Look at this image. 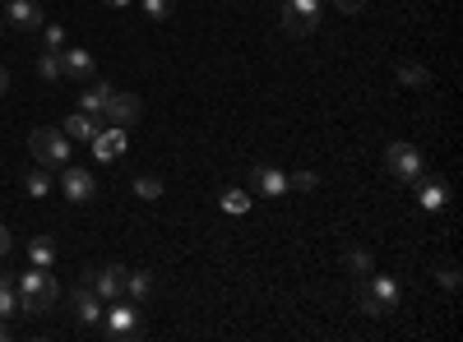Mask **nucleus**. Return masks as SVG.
I'll return each mask as SVG.
<instances>
[{"label":"nucleus","mask_w":463,"mask_h":342,"mask_svg":"<svg viewBox=\"0 0 463 342\" xmlns=\"http://www.w3.org/2000/svg\"><path fill=\"white\" fill-rule=\"evenodd\" d=\"M14 287H19V315H47L61 296L52 269H24Z\"/></svg>","instance_id":"f257e3e1"},{"label":"nucleus","mask_w":463,"mask_h":342,"mask_svg":"<svg viewBox=\"0 0 463 342\" xmlns=\"http://www.w3.org/2000/svg\"><path fill=\"white\" fill-rule=\"evenodd\" d=\"M28 153H33L37 167L61 171V167L70 162V153H74V143H70L56 125H43V130H33V134H28Z\"/></svg>","instance_id":"f03ea898"},{"label":"nucleus","mask_w":463,"mask_h":342,"mask_svg":"<svg viewBox=\"0 0 463 342\" xmlns=\"http://www.w3.org/2000/svg\"><path fill=\"white\" fill-rule=\"evenodd\" d=\"M357 306H362V315H390L399 306V282L384 273H366L357 287Z\"/></svg>","instance_id":"7ed1b4c3"},{"label":"nucleus","mask_w":463,"mask_h":342,"mask_svg":"<svg viewBox=\"0 0 463 342\" xmlns=\"http://www.w3.org/2000/svg\"><path fill=\"white\" fill-rule=\"evenodd\" d=\"M102 337H111V342H126V337H139V300H107V310H102Z\"/></svg>","instance_id":"20e7f679"},{"label":"nucleus","mask_w":463,"mask_h":342,"mask_svg":"<svg viewBox=\"0 0 463 342\" xmlns=\"http://www.w3.org/2000/svg\"><path fill=\"white\" fill-rule=\"evenodd\" d=\"M384 167H390L394 180H408V185H417L421 176H427V162H421V153L412 143H390L384 148Z\"/></svg>","instance_id":"39448f33"},{"label":"nucleus","mask_w":463,"mask_h":342,"mask_svg":"<svg viewBox=\"0 0 463 342\" xmlns=\"http://www.w3.org/2000/svg\"><path fill=\"white\" fill-rule=\"evenodd\" d=\"M320 28V0H283V32L311 37Z\"/></svg>","instance_id":"423d86ee"},{"label":"nucleus","mask_w":463,"mask_h":342,"mask_svg":"<svg viewBox=\"0 0 463 342\" xmlns=\"http://www.w3.org/2000/svg\"><path fill=\"white\" fill-rule=\"evenodd\" d=\"M56 185H61V195H65L70 204H93V199H98V176H93L89 167H70V162H65Z\"/></svg>","instance_id":"0eeeda50"},{"label":"nucleus","mask_w":463,"mask_h":342,"mask_svg":"<svg viewBox=\"0 0 463 342\" xmlns=\"http://www.w3.org/2000/svg\"><path fill=\"white\" fill-rule=\"evenodd\" d=\"M65 306H70V315L80 319L84 328H98V324H102V296H98V291H93V287H89L84 278H80V282L70 287Z\"/></svg>","instance_id":"6e6552de"},{"label":"nucleus","mask_w":463,"mask_h":342,"mask_svg":"<svg viewBox=\"0 0 463 342\" xmlns=\"http://www.w3.org/2000/svg\"><path fill=\"white\" fill-rule=\"evenodd\" d=\"M84 282L102 296V306H107V300H116V296H126V269H121V263H107V269H89Z\"/></svg>","instance_id":"1a4fd4ad"},{"label":"nucleus","mask_w":463,"mask_h":342,"mask_svg":"<svg viewBox=\"0 0 463 342\" xmlns=\"http://www.w3.org/2000/svg\"><path fill=\"white\" fill-rule=\"evenodd\" d=\"M126 143H130V130H121V125H107V130H98V134L89 139V148H93V158H98V162L121 158V153H126Z\"/></svg>","instance_id":"9d476101"},{"label":"nucleus","mask_w":463,"mask_h":342,"mask_svg":"<svg viewBox=\"0 0 463 342\" xmlns=\"http://www.w3.org/2000/svg\"><path fill=\"white\" fill-rule=\"evenodd\" d=\"M250 180L260 189V199H283L288 195V171H279L274 162H255L250 167Z\"/></svg>","instance_id":"9b49d317"},{"label":"nucleus","mask_w":463,"mask_h":342,"mask_svg":"<svg viewBox=\"0 0 463 342\" xmlns=\"http://www.w3.org/2000/svg\"><path fill=\"white\" fill-rule=\"evenodd\" d=\"M61 79L89 84V79H93V51H84V47H61Z\"/></svg>","instance_id":"f8f14e48"},{"label":"nucleus","mask_w":463,"mask_h":342,"mask_svg":"<svg viewBox=\"0 0 463 342\" xmlns=\"http://www.w3.org/2000/svg\"><path fill=\"white\" fill-rule=\"evenodd\" d=\"M139 97L135 93H111V102H107V111H102V121L107 125H121V130H130L135 121H139Z\"/></svg>","instance_id":"ddd939ff"},{"label":"nucleus","mask_w":463,"mask_h":342,"mask_svg":"<svg viewBox=\"0 0 463 342\" xmlns=\"http://www.w3.org/2000/svg\"><path fill=\"white\" fill-rule=\"evenodd\" d=\"M47 19H43V5L37 0H5V28H19V32H28V28H43Z\"/></svg>","instance_id":"4468645a"},{"label":"nucleus","mask_w":463,"mask_h":342,"mask_svg":"<svg viewBox=\"0 0 463 342\" xmlns=\"http://www.w3.org/2000/svg\"><path fill=\"white\" fill-rule=\"evenodd\" d=\"M417 204L427 208V213H440V208L449 204V185H445V180H427V176H421V180H417Z\"/></svg>","instance_id":"2eb2a0df"},{"label":"nucleus","mask_w":463,"mask_h":342,"mask_svg":"<svg viewBox=\"0 0 463 342\" xmlns=\"http://www.w3.org/2000/svg\"><path fill=\"white\" fill-rule=\"evenodd\" d=\"M111 84H98V79H89L84 84V93H80V111H89V116H98L102 121V111H107V102H111Z\"/></svg>","instance_id":"dca6fc26"},{"label":"nucleus","mask_w":463,"mask_h":342,"mask_svg":"<svg viewBox=\"0 0 463 342\" xmlns=\"http://www.w3.org/2000/svg\"><path fill=\"white\" fill-rule=\"evenodd\" d=\"M98 125H102L98 116H89V111H74V116H65V130H61V134H65L70 143H89V139L98 134Z\"/></svg>","instance_id":"f3484780"},{"label":"nucleus","mask_w":463,"mask_h":342,"mask_svg":"<svg viewBox=\"0 0 463 342\" xmlns=\"http://www.w3.org/2000/svg\"><path fill=\"white\" fill-rule=\"evenodd\" d=\"M394 79H399L403 88H427V84H431V69L417 65V60H399V65H394Z\"/></svg>","instance_id":"a211bd4d"},{"label":"nucleus","mask_w":463,"mask_h":342,"mask_svg":"<svg viewBox=\"0 0 463 342\" xmlns=\"http://www.w3.org/2000/svg\"><path fill=\"white\" fill-rule=\"evenodd\" d=\"M28 263H33V269H52V263H56V241L52 236H33L28 241Z\"/></svg>","instance_id":"6ab92c4d"},{"label":"nucleus","mask_w":463,"mask_h":342,"mask_svg":"<svg viewBox=\"0 0 463 342\" xmlns=\"http://www.w3.org/2000/svg\"><path fill=\"white\" fill-rule=\"evenodd\" d=\"M24 189H28L33 199H47V195H52V171H47V167L24 171Z\"/></svg>","instance_id":"aec40b11"},{"label":"nucleus","mask_w":463,"mask_h":342,"mask_svg":"<svg viewBox=\"0 0 463 342\" xmlns=\"http://www.w3.org/2000/svg\"><path fill=\"white\" fill-rule=\"evenodd\" d=\"M14 315H19V287L14 278L0 273V319H14Z\"/></svg>","instance_id":"412c9836"},{"label":"nucleus","mask_w":463,"mask_h":342,"mask_svg":"<svg viewBox=\"0 0 463 342\" xmlns=\"http://www.w3.org/2000/svg\"><path fill=\"white\" fill-rule=\"evenodd\" d=\"M37 74H43L47 84L61 79V47H43V51H37Z\"/></svg>","instance_id":"4be33fe9"},{"label":"nucleus","mask_w":463,"mask_h":342,"mask_svg":"<svg viewBox=\"0 0 463 342\" xmlns=\"http://www.w3.org/2000/svg\"><path fill=\"white\" fill-rule=\"evenodd\" d=\"M343 263H347V273H353V278H366V273L375 269V263H371V250H362V245H347Z\"/></svg>","instance_id":"5701e85b"},{"label":"nucleus","mask_w":463,"mask_h":342,"mask_svg":"<svg viewBox=\"0 0 463 342\" xmlns=\"http://www.w3.org/2000/svg\"><path fill=\"white\" fill-rule=\"evenodd\" d=\"M126 296H130V300H148V296H153V273H144V269L130 273V269H126Z\"/></svg>","instance_id":"b1692460"},{"label":"nucleus","mask_w":463,"mask_h":342,"mask_svg":"<svg viewBox=\"0 0 463 342\" xmlns=\"http://www.w3.org/2000/svg\"><path fill=\"white\" fill-rule=\"evenodd\" d=\"M135 195L148 199V204H153V199H163V180H158V176H135Z\"/></svg>","instance_id":"393cba45"},{"label":"nucleus","mask_w":463,"mask_h":342,"mask_svg":"<svg viewBox=\"0 0 463 342\" xmlns=\"http://www.w3.org/2000/svg\"><path fill=\"white\" fill-rule=\"evenodd\" d=\"M172 10H176V0H144V14H148L153 23H163V19H172Z\"/></svg>","instance_id":"a878e982"},{"label":"nucleus","mask_w":463,"mask_h":342,"mask_svg":"<svg viewBox=\"0 0 463 342\" xmlns=\"http://www.w3.org/2000/svg\"><path fill=\"white\" fill-rule=\"evenodd\" d=\"M222 208L227 213H246L250 208V195H246V189H222Z\"/></svg>","instance_id":"bb28decb"},{"label":"nucleus","mask_w":463,"mask_h":342,"mask_svg":"<svg viewBox=\"0 0 463 342\" xmlns=\"http://www.w3.org/2000/svg\"><path fill=\"white\" fill-rule=\"evenodd\" d=\"M43 47H65V28L61 23H43Z\"/></svg>","instance_id":"cd10ccee"},{"label":"nucleus","mask_w":463,"mask_h":342,"mask_svg":"<svg viewBox=\"0 0 463 342\" xmlns=\"http://www.w3.org/2000/svg\"><path fill=\"white\" fill-rule=\"evenodd\" d=\"M288 185H292V189H316L320 176H316V171H297V176H288Z\"/></svg>","instance_id":"c85d7f7f"},{"label":"nucleus","mask_w":463,"mask_h":342,"mask_svg":"<svg viewBox=\"0 0 463 342\" xmlns=\"http://www.w3.org/2000/svg\"><path fill=\"white\" fill-rule=\"evenodd\" d=\"M436 278H440V287H458V263H440V269H436Z\"/></svg>","instance_id":"c756f323"},{"label":"nucleus","mask_w":463,"mask_h":342,"mask_svg":"<svg viewBox=\"0 0 463 342\" xmlns=\"http://www.w3.org/2000/svg\"><path fill=\"white\" fill-rule=\"evenodd\" d=\"M334 5H338V10H343V14H357V10H362V5H366V0H334Z\"/></svg>","instance_id":"7c9ffc66"},{"label":"nucleus","mask_w":463,"mask_h":342,"mask_svg":"<svg viewBox=\"0 0 463 342\" xmlns=\"http://www.w3.org/2000/svg\"><path fill=\"white\" fill-rule=\"evenodd\" d=\"M10 245H14V236H10V226L0 222V254H10Z\"/></svg>","instance_id":"2f4dec72"},{"label":"nucleus","mask_w":463,"mask_h":342,"mask_svg":"<svg viewBox=\"0 0 463 342\" xmlns=\"http://www.w3.org/2000/svg\"><path fill=\"white\" fill-rule=\"evenodd\" d=\"M102 5H111V10H130L135 0H102Z\"/></svg>","instance_id":"473e14b6"},{"label":"nucleus","mask_w":463,"mask_h":342,"mask_svg":"<svg viewBox=\"0 0 463 342\" xmlns=\"http://www.w3.org/2000/svg\"><path fill=\"white\" fill-rule=\"evenodd\" d=\"M0 93H10V74H5V65H0Z\"/></svg>","instance_id":"72a5a7b5"},{"label":"nucleus","mask_w":463,"mask_h":342,"mask_svg":"<svg viewBox=\"0 0 463 342\" xmlns=\"http://www.w3.org/2000/svg\"><path fill=\"white\" fill-rule=\"evenodd\" d=\"M5 337H10V324H5V319H0V342H5Z\"/></svg>","instance_id":"f704fd0d"},{"label":"nucleus","mask_w":463,"mask_h":342,"mask_svg":"<svg viewBox=\"0 0 463 342\" xmlns=\"http://www.w3.org/2000/svg\"><path fill=\"white\" fill-rule=\"evenodd\" d=\"M0 37H5V14H0Z\"/></svg>","instance_id":"c9c22d12"}]
</instances>
